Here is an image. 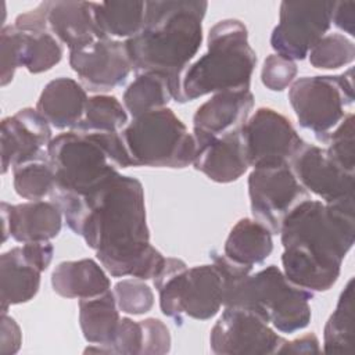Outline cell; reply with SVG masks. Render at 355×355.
I'll use <instances>...</instances> for the list:
<instances>
[{
	"label": "cell",
	"mask_w": 355,
	"mask_h": 355,
	"mask_svg": "<svg viewBox=\"0 0 355 355\" xmlns=\"http://www.w3.org/2000/svg\"><path fill=\"white\" fill-rule=\"evenodd\" d=\"M284 338L255 312L243 306H225L209 334L216 355L277 354Z\"/></svg>",
	"instance_id": "13"
},
{
	"label": "cell",
	"mask_w": 355,
	"mask_h": 355,
	"mask_svg": "<svg viewBox=\"0 0 355 355\" xmlns=\"http://www.w3.org/2000/svg\"><path fill=\"white\" fill-rule=\"evenodd\" d=\"M248 197L252 218L272 234H279L286 215L309 198V193L298 182L290 164H284L252 169L248 176Z\"/></svg>",
	"instance_id": "12"
},
{
	"label": "cell",
	"mask_w": 355,
	"mask_h": 355,
	"mask_svg": "<svg viewBox=\"0 0 355 355\" xmlns=\"http://www.w3.org/2000/svg\"><path fill=\"white\" fill-rule=\"evenodd\" d=\"M319 351H320V347H319L318 337L313 333H309L293 341L284 340L277 354H312Z\"/></svg>",
	"instance_id": "42"
},
{
	"label": "cell",
	"mask_w": 355,
	"mask_h": 355,
	"mask_svg": "<svg viewBox=\"0 0 355 355\" xmlns=\"http://www.w3.org/2000/svg\"><path fill=\"white\" fill-rule=\"evenodd\" d=\"M308 58L313 68L337 69L355 60V44L341 33H329L311 49Z\"/></svg>",
	"instance_id": "32"
},
{
	"label": "cell",
	"mask_w": 355,
	"mask_h": 355,
	"mask_svg": "<svg viewBox=\"0 0 355 355\" xmlns=\"http://www.w3.org/2000/svg\"><path fill=\"white\" fill-rule=\"evenodd\" d=\"M204 0L146 1L144 22L125 40L136 73L154 72L168 78L172 98L179 103L180 79L202 43Z\"/></svg>",
	"instance_id": "3"
},
{
	"label": "cell",
	"mask_w": 355,
	"mask_h": 355,
	"mask_svg": "<svg viewBox=\"0 0 355 355\" xmlns=\"http://www.w3.org/2000/svg\"><path fill=\"white\" fill-rule=\"evenodd\" d=\"M47 159L55 176L51 194L85 196L118 172L92 135L75 130L53 137L47 148Z\"/></svg>",
	"instance_id": "8"
},
{
	"label": "cell",
	"mask_w": 355,
	"mask_h": 355,
	"mask_svg": "<svg viewBox=\"0 0 355 355\" xmlns=\"http://www.w3.org/2000/svg\"><path fill=\"white\" fill-rule=\"evenodd\" d=\"M12 186L19 197L29 201H39L50 196L55 186V176L49 159L12 168Z\"/></svg>",
	"instance_id": "31"
},
{
	"label": "cell",
	"mask_w": 355,
	"mask_h": 355,
	"mask_svg": "<svg viewBox=\"0 0 355 355\" xmlns=\"http://www.w3.org/2000/svg\"><path fill=\"white\" fill-rule=\"evenodd\" d=\"M146 1H100L93 6L94 21L108 37H133L143 26Z\"/></svg>",
	"instance_id": "26"
},
{
	"label": "cell",
	"mask_w": 355,
	"mask_h": 355,
	"mask_svg": "<svg viewBox=\"0 0 355 355\" xmlns=\"http://www.w3.org/2000/svg\"><path fill=\"white\" fill-rule=\"evenodd\" d=\"M42 273L24 255L21 247L3 252L0 257L1 313H7L11 305L31 301L40 288Z\"/></svg>",
	"instance_id": "23"
},
{
	"label": "cell",
	"mask_w": 355,
	"mask_h": 355,
	"mask_svg": "<svg viewBox=\"0 0 355 355\" xmlns=\"http://www.w3.org/2000/svg\"><path fill=\"white\" fill-rule=\"evenodd\" d=\"M3 241L12 237L18 243L50 241L62 227V212L53 201H28L22 204L1 202Z\"/></svg>",
	"instance_id": "18"
},
{
	"label": "cell",
	"mask_w": 355,
	"mask_h": 355,
	"mask_svg": "<svg viewBox=\"0 0 355 355\" xmlns=\"http://www.w3.org/2000/svg\"><path fill=\"white\" fill-rule=\"evenodd\" d=\"M114 295L118 309L123 313L139 316L154 306V293L141 279H123L114 286Z\"/></svg>",
	"instance_id": "34"
},
{
	"label": "cell",
	"mask_w": 355,
	"mask_h": 355,
	"mask_svg": "<svg viewBox=\"0 0 355 355\" xmlns=\"http://www.w3.org/2000/svg\"><path fill=\"white\" fill-rule=\"evenodd\" d=\"M1 173L18 165L47 159L51 125L36 108H22L1 121Z\"/></svg>",
	"instance_id": "15"
},
{
	"label": "cell",
	"mask_w": 355,
	"mask_h": 355,
	"mask_svg": "<svg viewBox=\"0 0 355 355\" xmlns=\"http://www.w3.org/2000/svg\"><path fill=\"white\" fill-rule=\"evenodd\" d=\"M336 1H282L279 22L270 35L276 54L304 60L331 26Z\"/></svg>",
	"instance_id": "11"
},
{
	"label": "cell",
	"mask_w": 355,
	"mask_h": 355,
	"mask_svg": "<svg viewBox=\"0 0 355 355\" xmlns=\"http://www.w3.org/2000/svg\"><path fill=\"white\" fill-rule=\"evenodd\" d=\"M143 349V327L141 322L130 318H121L116 331L110 344L100 347H89L85 352H103V354H126L137 355Z\"/></svg>",
	"instance_id": "35"
},
{
	"label": "cell",
	"mask_w": 355,
	"mask_h": 355,
	"mask_svg": "<svg viewBox=\"0 0 355 355\" xmlns=\"http://www.w3.org/2000/svg\"><path fill=\"white\" fill-rule=\"evenodd\" d=\"M141 322L143 327V349L144 355H162L171 349L169 329L164 322L155 318H147Z\"/></svg>",
	"instance_id": "38"
},
{
	"label": "cell",
	"mask_w": 355,
	"mask_h": 355,
	"mask_svg": "<svg viewBox=\"0 0 355 355\" xmlns=\"http://www.w3.org/2000/svg\"><path fill=\"white\" fill-rule=\"evenodd\" d=\"M51 287L64 298H93L111 290L105 269L94 259L62 261L51 272Z\"/></svg>",
	"instance_id": "22"
},
{
	"label": "cell",
	"mask_w": 355,
	"mask_h": 355,
	"mask_svg": "<svg viewBox=\"0 0 355 355\" xmlns=\"http://www.w3.org/2000/svg\"><path fill=\"white\" fill-rule=\"evenodd\" d=\"M19 31V29H18ZM21 32V67L31 73H42L62 58V46L50 31Z\"/></svg>",
	"instance_id": "30"
},
{
	"label": "cell",
	"mask_w": 355,
	"mask_h": 355,
	"mask_svg": "<svg viewBox=\"0 0 355 355\" xmlns=\"http://www.w3.org/2000/svg\"><path fill=\"white\" fill-rule=\"evenodd\" d=\"M171 98L172 93L168 78L154 72L136 73V78L125 89L122 96L123 107L132 118L164 108Z\"/></svg>",
	"instance_id": "27"
},
{
	"label": "cell",
	"mask_w": 355,
	"mask_h": 355,
	"mask_svg": "<svg viewBox=\"0 0 355 355\" xmlns=\"http://www.w3.org/2000/svg\"><path fill=\"white\" fill-rule=\"evenodd\" d=\"M272 251V232L254 218H241L236 222L223 245L226 258L248 268L262 263Z\"/></svg>",
	"instance_id": "24"
},
{
	"label": "cell",
	"mask_w": 355,
	"mask_h": 355,
	"mask_svg": "<svg viewBox=\"0 0 355 355\" xmlns=\"http://www.w3.org/2000/svg\"><path fill=\"white\" fill-rule=\"evenodd\" d=\"M94 1H51L47 25L58 42L69 51L79 50L105 35L98 29L93 15Z\"/></svg>",
	"instance_id": "20"
},
{
	"label": "cell",
	"mask_w": 355,
	"mask_h": 355,
	"mask_svg": "<svg viewBox=\"0 0 355 355\" xmlns=\"http://www.w3.org/2000/svg\"><path fill=\"white\" fill-rule=\"evenodd\" d=\"M128 125V111L122 103L110 94L89 97L85 112L73 129L79 133H115Z\"/></svg>",
	"instance_id": "29"
},
{
	"label": "cell",
	"mask_w": 355,
	"mask_h": 355,
	"mask_svg": "<svg viewBox=\"0 0 355 355\" xmlns=\"http://www.w3.org/2000/svg\"><path fill=\"white\" fill-rule=\"evenodd\" d=\"M298 68L295 61L279 54H269L261 69L262 85L272 92H283L297 76Z\"/></svg>",
	"instance_id": "36"
},
{
	"label": "cell",
	"mask_w": 355,
	"mask_h": 355,
	"mask_svg": "<svg viewBox=\"0 0 355 355\" xmlns=\"http://www.w3.org/2000/svg\"><path fill=\"white\" fill-rule=\"evenodd\" d=\"M257 53L248 43V31L239 19L216 22L208 32L207 53L191 62L180 79L179 103L237 89H250Z\"/></svg>",
	"instance_id": "5"
},
{
	"label": "cell",
	"mask_w": 355,
	"mask_h": 355,
	"mask_svg": "<svg viewBox=\"0 0 355 355\" xmlns=\"http://www.w3.org/2000/svg\"><path fill=\"white\" fill-rule=\"evenodd\" d=\"M191 165L216 183H232L241 178L248 169L241 129L197 146Z\"/></svg>",
	"instance_id": "19"
},
{
	"label": "cell",
	"mask_w": 355,
	"mask_h": 355,
	"mask_svg": "<svg viewBox=\"0 0 355 355\" xmlns=\"http://www.w3.org/2000/svg\"><path fill=\"white\" fill-rule=\"evenodd\" d=\"M1 49V86H7L21 68V32L14 25H4L0 31Z\"/></svg>",
	"instance_id": "37"
},
{
	"label": "cell",
	"mask_w": 355,
	"mask_h": 355,
	"mask_svg": "<svg viewBox=\"0 0 355 355\" xmlns=\"http://www.w3.org/2000/svg\"><path fill=\"white\" fill-rule=\"evenodd\" d=\"M288 100L300 126L323 141L347 115L345 107L354 103V69L298 78L290 85Z\"/></svg>",
	"instance_id": "9"
},
{
	"label": "cell",
	"mask_w": 355,
	"mask_h": 355,
	"mask_svg": "<svg viewBox=\"0 0 355 355\" xmlns=\"http://www.w3.org/2000/svg\"><path fill=\"white\" fill-rule=\"evenodd\" d=\"M69 65L89 92H108L122 85L133 71L125 40L108 36L69 51Z\"/></svg>",
	"instance_id": "14"
},
{
	"label": "cell",
	"mask_w": 355,
	"mask_h": 355,
	"mask_svg": "<svg viewBox=\"0 0 355 355\" xmlns=\"http://www.w3.org/2000/svg\"><path fill=\"white\" fill-rule=\"evenodd\" d=\"M355 129L354 114H347L343 121L324 137L327 144V155L344 171L354 173L355 171Z\"/></svg>",
	"instance_id": "33"
},
{
	"label": "cell",
	"mask_w": 355,
	"mask_h": 355,
	"mask_svg": "<svg viewBox=\"0 0 355 355\" xmlns=\"http://www.w3.org/2000/svg\"><path fill=\"white\" fill-rule=\"evenodd\" d=\"M89 97L86 89L72 78L50 80L42 90L36 110L58 130H73L79 123Z\"/></svg>",
	"instance_id": "21"
},
{
	"label": "cell",
	"mask_w": 355,
	"mask_h": 355,
	"mask_svg": "<svg viewBox=\"0 0 355 355\" xmlns=\"http://www.w3.org/2000/svg\"><path fill=\"white\" fill-rule=\"evenodd\" d=\"M50 198L112 277L153 280L161 272L165 257L150 244L144 189L136 178L115 172L85 196Z\"/></svg>",
	"instance_id": "1"
},
{
	"label": "cell",
	"mask_w": 355,
	"mask_h": 355,
	"mask_svg": "<svg viewBox=\"0 0 355 355\" xmlns=\"http://www.w3.org/2000/svg\"><path fill=\"white\" fill-rule=\"evenodd\" d=\"M331 24L349 36L355 35V1H336L331 12Z\"/></svg>",
	"instance_id": "41"
},
{
	"label": "cell",
	"mask_w": 355,
	"mask_h": 355,
	"mask_svg": "<svg viewBox=\"0 0 355 355\" xmlns=\"http://www.w3.org/2000/svg\"><path fill=\"white\" fill-rule=\"evenodd\" d=\"M153 283L161 312L176 322H182L183 316L208 320L223 306V280L214 263L189 268L179 258H165Z\"/></svg>",
	"instance_id": "7"
},
{
	"label": "cell",
	"mask_w": 355,
	"mask_h": 355,
	"mask_svg": "<svg viewBox=\"0 0 355 355\" xmlns=\"http://www.w3.org/2000/svg\"><path fill=\"white\" fill-rule=\"evenodd\" d=\"M0 354L12 355L17 354L22 344V333L14 318L7 313H1V330H0Z\"/></svg>",
	"instance_id": "40"
},
{
	"label": "cell",
	"mask_w": 355,
	"mask_h": 355,
	"mask_svg": "<svg viewBox=\"0 0 355 355\" xmlns=\"http://www.w3.org/2000/svg\"><path fill=\"white\" fill-rule=\"evenodd\" d=\"M223 280V306H243L266 320L280 333L293 334L311 322L309 300L313 293L293 284L276 265L257 273L223 254L211 252Z\"/></svg>",
	"instance_id": "4"
},
{
	"label": "cell",
	"mask_w": 355,
	"mask_h": 355,
	"mask_svg": "<svg viewBox=\"0 0 355 355\" xmlns=\"http://www.w3.org/2000/svg\"><path fill=\"white\" fill-rule=\"evenodd\" d=\"M354 279L341 291L336 309L323 329V351L326 354H349L354 336Z\"/></svg>",
	"instance_id": "28"
},
{
	"label": "cell",
	"mask_w": 355,
	"mask_h": 355,
	"mask_svg": "<svg viewBox=\"0 0 355 355\" xmlns=\"http://www.w3.org/2000/svg\"><path fill=\"white\" fill-rule=\"evenodd\" d=\"M284 276L308 291H327L355 240L354 196L334 202L306 198L282 222Z\"/></svg>",
	"instance_id": "2"
},
{
	"label": "cell",
	"mask_w": 355,
	"mask_h": 355,
	"mask_svg": "<svg viewBox=\"0 0 355 355\" xmlns=\"http://www.w3.org/2000/svg\"><path fill=\"white\" fill-rule=\"evenodd\" d=\"M298 182L323 202H334L354 196L355 175L340 168L324 148L305 143L290 162Z\"/></svg>",
	"instance_id": "16"
},
{
	"label": "cell",
	"mask_w": 355,
	"mask_h": 355,
	"mask_svg": "<svg viewBox=\"0 0 355 355\" xmlns=\"http://www.w3.org/2000/svg\"><path fill=\"white\" fill-rule=\"evenodd\" d=\"M51 1H43L35 8L19 14L15 18L14 26L22 32H43L49 31L47 25V18H49V11H50Z\"/></svg>",
	"instance_id": "39"
},
{
	"label": "cell",
	"mask_w": 355,
	"mask_h": 355,
	"mask_svg": "<svg viewBox=\"0 0 355 355\" xmlns=\"http://www.w3.org/2000/svg\"><path fill=\"white\" fill-rule=\"evenodd\" d=\"M121 136L132 166L183 169L197 150L193 133L168 107L132 118Z\"/></svg>",
	"instance_id": "6"
},
{
	"label": "cell",
	"mask_w": 355,
	"mask_h": 355,
	"mask_svg": "<svg viewBox=\"0 0 355 355\" xmlns=\"http://www.w3.org/2000/svg\"><path fill=\"white\" fill-rule=\"evenodd\" d=\"M121 316L111 290L93 298L79 300V326L85 340L104 347L112 340Z\"/></svg>",
	"instance_id": "25"
},
{
	"label": "cell",
	"mask_w": 355,
	"mask_h": 355,
	"mask_svg": "<svg viewBox=\"0 0 355 355\" xmlns=\"http://www.w3.org/2000/svg\"><path fill=\"white\" fill-rule=\"evenodd\" d=\"M241 137L248 166L269 168L290 164L306 143L283 114L259 107L243 125Z\"/></svg>",
	"instance_id": "10"
},
{
	"label": "cell",
	"mask_w": 355,
	"mask_h": 355,
	"mask_svg": "<svg viewBox=\"0 0 355 355\" xmlns=\"http://www.w3.org/2000/svg\"><path fill=\"white\" fill-rule=\"evenodd\" d=\"M254 94L250 89L214 93L202 103L193 116V136L201 146L234 130H240L250 118Z\"/></svg>",
	"instance_id": "17"
}]
</instances>
